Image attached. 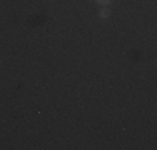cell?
Wrapping results in <instances>:
<instances>
[{"instance_id": "cell-1", "label": "cell", "mask_w": 157, "mask_h": 150, "mask_svg": "<svg viewBox=\"0 0 157 150\" xmlns=\"http://www.w3.org/2000/svg\"><path fill=\"white\" fill-rule=\"evenodd\" d=\"M109 15H110L109 9H102V10H100V18H109Z\"/></svg>"}, {"instance_id": "cell-2", "label": "cell", "mask_w": 157, "mask_h": 150, "mask_svg": "<svg viewBox=\"0 0 157 150\" xmlns=\"http://www.w3.org/2000/svg\"><path fill=\"white\" fill-rule=\"evenodd\" d=\"M97 3H100V5H109L110 3V0H95Z\"/></svg>"}]
</instances>
